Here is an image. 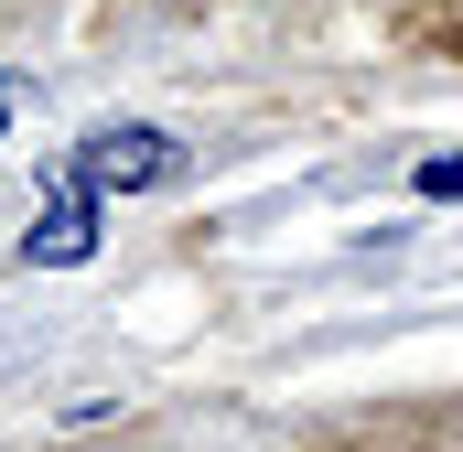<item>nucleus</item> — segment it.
Here are the masks:
<instances>
[{
    "instance_id": "obj_1",
    "label": "nucleus",
    "mask_w": 463,
    "mask_h": 452,
    "mask_svg": "<svg viewBox=\"0 0 463 452\" xmlns=\"http://www.w3.org/2000/svg\"><path fill=\"white\" fill-rule=\"evenodd\" d=\"M76 173H87L98 194H151V184H173V173H184V151H173L162 129H140V118H118V129H87V151H76Z\"/></svg>"
},
{
    "instance_id": "obj_2",
    "label": "nucleus",
    "mask_w": 463,
    "mask_h": 452,
    "mask_svg": "<svg viewBox=\"0 0 463 452\" xmlns=\"http://www.w3.org/2000/svg\"><path fill=\"white\" fill-rule=\"evenodd\" d=\"M22 259H33V269H76V259H98V184H87L76 162L43 184V216L22 226Z\"/></svg>"
},
{
    "instance_id": "obj_3",
    "label": "nucleus",
    "mask_w": 463,
    "mask_h": 452,
    "mask_svg": "<svg viewBox=\"0 0 463 452\" xmlns=\"http://www.w3.org/2000/svg\"><path fill=\"white\" fill-rule=\"evenodd\" d=\"M420 194H431V205H453V194H463V151H442V162H420Z\"/></svg>"
}]
</instances>
